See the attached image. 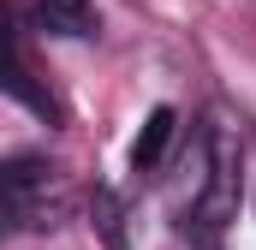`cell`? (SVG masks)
I'll return each instance as SVG.
<instances>
[{
	"mask_svg": "<svg viewBox=\"0 0 256 250\" xmlns=\"http://www.w3.org/2000/svg\"><path fill=\"white\" fill-rule=\"evenodd\" d=\"M96 214H102V232H108V244L120 250V202H114L108 190H96Z\"/></svg>",
	"mask_w": 256,
	"mask_h": 250,
	"instance_id": "5b68a950",
	"label": "cell"
},
{
	"mask_svg": "<svg viewBox=\"0 0 256 250\" xmlns=\"http://www.w3.org/2000/svg\"><path fill=\"white\" fill-rule=\"evenodd\" d=\"M54 167L48 161H36V155H12L6 161V208H12V220L18 226H54L48 214H54V196H48V179Z\"/></svg>",
	"mask_w": 256,
	"mask_h": 250,
	"instance_id": "7a4b0ae2",
	"label": "cell"
},
{
	"mask_svg": "<svg viewBox=\"0 0 256 250\" xmlns=\"http://www.w3.org/2000/svg\"><path fill=\"white\" fill-rule=\"evenodd\" d=\"M173 125H179L173 108H155V114L143 120L137 143H131V173H155V167H161V155H167V143H173Z\"/></svg>",
	"mask_w": 256,
	"mask_h": 250,
	"instance_id": "3957f363",
	"label": "cell"
},
{
	"mask_svg": "<svg viewBox=\"0 0 256 250\" xmlns=\"http://www.w3.org/2000/svg\"><path fill=\"white\" fill-rule=\"evenodd\" d=\"M36 18L54 36H96L102 30V18H96L90 0H36Z\"/></svg>",
	"mask_w": 256,
	"mask_h": 250,
	"instance_id": "277c9868",
	"label": "cell"
},
{
	"mask_svg": "<svg viewBox=\"0 0 256 250\" xmlns=\"http://www.w3.org/2000/svg\"><path fill=\"white\" fill-rule=\"evenodd\" d=\"M232 208H238V143L214 125L208 131V173H202V190H196V220L214 232V226H226Z\"/></svg>",
	"mask_w": 256,
	"mask_h": 250,
	"instance_id": "6da1fadb",
	"label": "cell"
}]
</instances>
